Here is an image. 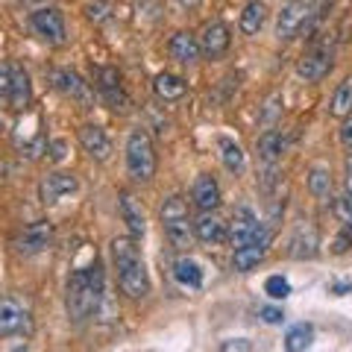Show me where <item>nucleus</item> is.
<instances>
[{
	"mask_svg": "<svg viewBox=\"0 0 352 352\" xmlns=\"http://www.w3.org/2000/svg\"><path fill=\"white\" fill-rule=\"evenodd\" d=\"M103 291H106V273L97 256L85 267H74L68 276V288H65V305H68L71 320L82 323L88 317H94L103 302Z\"/></svg>",
	"mask_w": 352,
	"mask_h": 352,
	"instance_id": "obj_1",
	"label": "nucleus"
},
{
	"mask_svg": "<svg viewBox=\"0 0 352 352\" xmlns=\"http://www.w3.org/2000/svg\"><path fill=\"white\" fill-rule=\"evenodd\" d=\"M112 258L118 267V285L129 300H144L150 294V273L141 258L138 241L132 235H120L112 241Z\"/></svg>",
	"mask_w": 352,
	"mask_h": 352,
	"instance_id": "obj_2",
	"label": "nucleus"
},
{
	"mask_svg": "<svg viewBox=\"0 0 352 352\" xmlns=\"http://www.w3.org/2000/svg\"><path fill=\"white\" fill-rule=\"evenodd\" d=\"M323 18V0H288L276 18V38L291 41L296 36H305L317 27Z\"/></svg>",
	"mask_w": 352,
	"mask_h": 352,
	"instance_id": "obj_3",
	"label": "nucleus"
},
{
	"mask_svg": "<svg viewBox=\"0 0 352 352\" xmlns=\"http://www.w3.org/2000/svg\"><path fill=\"white\" fill-rule=\"evenodd\" d=\"M162 229H164V238L170 241L173 250L179 252H188L194 244V220L188 217V206H185L182 197H168L162 203Z\"/></svg>",
	"mask_w": 352,
	"mask_h": 352,
	"instance_id": "obj_4",
	"label": "nucleus"
},
{
	"mask_svg": "<svg viewBox=\"0 0 352 352\" xmlns=\"http://www.w3.org/2000/svg\"><path fill=\"white\" fill-rule=\"evenodd\" d=\"M126 173L132 182H150L156 176L159 159H156V147H153V138L147 135L144 129H132L126 138Z\"/></svg>",
	"mask_w": 352,
	"mask_h": 352,
	"instance_id": "obj_5",
	"label": "nucleus"
},
{
	"mask_svg": "<svg viewBox=\"0 0 352 352\" xmlns=\"http://www.w3.org/2000/svg\"><path fill=\"white\" fill-rule=\"evenodd\" d=\"M226 238L232 247H244V244H252V241H261V244H270V232L258 223V217L252 208L247 206H238L235 214H232V223L226 229Z\"/></svg>",
	"mask_w": 352,
	"mask_h": 352,
	"instance_id": "obj_6",
	"label": "nucleus"
},
{
	"mask_svg": "<svg viewBox=\"0 0 352 352\" xmlns=\"http://www.w3.org/2000/svg\"><path fill=\"white\" fill-rule=\"evenodd\" d=\"M30 27L41 41H47L50 47H62V44L68 41L65 15L56 6H41V9H36V12H30Z\"/></svg>",
	"mask_w": 352,
	"mask_h": 352,
	"instance_id": "obj_7",
	"label": "nucleus"
},
{
	"mask_svg": "<svg viewBox=\"0 0 352 352\" xmlns=\"http://www.w3.org/2000/svg\"><path fill=\"white\" fill-rule=\"evenodd\" d=\"M50 244H53V223L50 220H36V223L24 226L12 241L15 252L18 256H24V258L38 256V252H44Z\"/></svg>",
	"mask_w": 352,
	"mask_h": 352,
	"instance_id": "obj_8",
	"label": "nucleus"
},
{
	"mask_svg": "<svg viewBox=\"0 0 352 352\" xmlns=\"http://www.w3.org/2000/svg\"><path fill=\"white\" fill-rule=\"evenodd\" d=\"M97 91H100L103 100L112 106L115 112H120V115H126L132 109V100H129L124 82H120L118 68H109V65H106V68L97 71Z\"/></svg>",
	"mask_w": 352,
	"mask_h": 352,
	"instance_id": "obj_9",
	"label": "nucleus"
},
{
	"mask_svg": "<svg viewBox=\"0 0 352 352\" xmlns=\"http://www.w3.org/2000/svg\"><path fill=\"white\" fill-rule=\"evenodd\" d=\"M76 191H80V179H76L74 173H65V170L47 173L38 182V197H41L44 206H56L65 200V197H71Z\"/></svg>",
	"mask_w": 352,
	"mask_h": 352,
	"instance_id": "obj_10",
	"label": "nucleus"
},
{
	"mask_svg": "<svg viewBox=\"0 0 352 352\" xmlns=\"http://www.w3.org/2000/svg\"><path fill=\"white\" fill-rule=\"evenodd\" d=\"M332 68H335L332 47H314L296 62V74H300L305 82H320L323 76L332 74Z\"/></svg>",
	"mask_w": 352,
	"mask_h": 352,
	"instance_id": "obj_11",
	"label": "nucleus"
},
{
	"mask_svg": "<svg viewBox=\"0 0 352 352\" xmlns=\"http://www.w3.org/2000/svg\"><path fill=\"white\" fill-rule=\"evenodd\" d=\"M53 85H56L65 97H71L74 103H80L82 109H91V103H94V91H91V85H88L76 71H71V68L53 71Z\"/></svg>",
	"mask_w": 352,
	"mask_h": 352,
	"instance_id": "obj_12",
	"label": "nucleus"
},
{
	"mask_svg": "<svg viewBox=\"0 0 352 352\" xmlns=\"http://www.w3.org/2000/svg\"><path fill=\"white\" fill-rule=\"evenodd\" d=\"M197 41H200V53L206 59H220L232 44V36H229V27L223 21H208Z\"/></svg>",
	"mask_w": 352,
	"mask_h": 352,
	"instance_id": "obj_13",
	"label": "nucleus"
},
{
	"mask_svg": "<svg viewBox=\"0 0 352 352\" xmlns=\"http://www.w3.org/2000/svg\"><path fill=\"white\" fill-rule=\"evenodd\" d=\"M76 135H80V147L85 150L88 159H94V162H109L112 159V141H109L103 126L85 124V126H80Z\"/></svg>",
	"mask_w": 352,
	"mask_h": 352,
	"instance_id": "obj_14",
	"label": "nucleus"
},
{
	"mask_svg": "<svg viewBox=\"0 0 352 352\" xmlns=\"http://www.w3.org/2000/svg\"><path fill=\"white\" fill-rule=\"evenodd\" d=\"M118 212H120V220L126 223L129 235L135 238V241L147 235V217H144V208H141V203H138L129 191H120V194H118Z\"/></svg>",
	"mask_w": 352,
	"mask_h": 352,
	"instance_id": "obj_15",
	"label": "nucleus"
},
{
	"mask_svg": "<svg viewBox=\"0 0 352 352\" xmlns=\"http://www.w3.org/2000/svg\"><path fill=\"white\" fill-rule=\"evenodd\" d=\"M320 252V238H317V229L311 223H300L294 229V235L288 241V256L296 261H305V258H317Z\"/></svg>",
	"mask_w": 352,
	"mask_h": 352,
	"instance_id": "obj_16",
	"label": "nucleus"
},
{
	"mask_svg": "<svg viewBox=\"0 0 352 352\" xmlns=\"http://www.w3.org/2000/svg\"><path fill=\"white\" fill-rule=\"evenodd\" d=\"M27 323H30L27 308L18 300H12V296H3L0 300V338H12L18 332H24Z\"/></svg>",
	"mask_w": 352,
	"mask_h": 352,
	"instance_id": "obj_17",
	"label": "nucleus"
},
{
	"mask_svg": "<svg viewBox=\"0 0 352 352\" xmlns=\"http://www.w3.org/2000/svg\"><path fill=\"white\" fill-rule=\"evenodd\" d=\"M191 200L200 212H217L220 206V185L212 173H200L191 185Z\"/></svg>",
	"mask_w": 352,
	"mask_h": 352,
	"instance_id": "obj_18",
	"label": "nucleus"
},
{
	"mask_svg": "<svg viewBox=\"0 0 352 352\" xmlns=\"http://www.w3.org/2000/svg\"><path fill=\"white\" fill-rule=\"evenodd\" d=\"M256 147H258V159L267 164V168H276V164L282 162V156H285V150H288V138H285L279 129L270 126L258 135Z\"/></svg>",
	"mask_w": 352,
	"mask_h": 352,
	"instance_id": "obj_19",
	"label": "nucleus"
},
{
	"mask_svg": "<svg viewBox=\"0 0 352 352\" xmlns=\"http://www.w3.org/2000/svg\"><path fill=\"white\" fill-rule=\"evenodd\" d=\"M9 109L12 112H27L32 103V82L30 74L21 68V65H12V82H9Z\"/></svg>",
	"mask_w": 352,
	"mask_h": 352,
	"instance_id": "obj_20",
	"label": "nucleus"
},
{
	"mask_svg": "<svg viewBox=\"0 0 352 352\" xmlns=\"http://www.w3.org/2000/svg\"><path fill=\"white\" fill-rule=\"evenodd\" d=\"M168 53H170V59H176L179 65H194L197 59L203 56V53H200V41H197V36H194V32H188V30L173 32L170 41H168Z\"/></svg>",
	"mask_w": 352,
	"mask_h": 352,
	"instance_id": "obj_21",
	"label": "nucleus"
},
{
	"mask_svg": "<svg viewBox=\"0 0 352 352\" xmlns=\"http://www.w3.org/2000/svg\"><path fill=\"white\" fill-rule=\"evenodd\" d=\"M194 238L203 244H223L226 241V223L214 212H203L194 220Z\"/></svg>",
	"mask_w": 352,
	"mask_h": 352,
	"instance_id": "obj_22",
	"label": "nucleus"
},
{
	"mask_svg": "<svg viewBox=\"0 0 352 352\" xmlns=\"http://www.w3.org/2000/svg\"><path fill=\"white\" fill-rule=\"evenodd\" d=\"M305 185H308V194H311L314 200H320V203L332 200L335 182H332V170H329L326 164H311V168H308V176H305Z\"/></svg>",
	"mask_w": 352,
	"mask_h": 352,
	"instance_id": "obj_23",
	"label": "nucleus"
},
{
	"mask_svg": "<svg viewBox=\"0 0 352 352\" xmlns=\"http://www.w3.org/2000/svg\"><path fill=\"white\" fill-rule=\"evenodd\" d=\"M267 247H270V244H261V241H252V244L235 247V252H232V267H235L238 273L256 270L258 264L264 261V256H267Z\"/></svg>",
	"mask_w": 352,
	"mask_h": 352,
	"instance_id": "obj_24",
	"label": "nucleus"
},
{
	"mask_svg": "<svg viewBox=\"0 0 352 352\" xmlns=\"http://www.w3.org/2000/svg\"><path fill=\"white\" fill-rule=\"evenodd\" d=\"M153 91H156L159 100L173 103V100H182V97L188 94V82H185L182 76L164 71V74H159L156 80H153Z\"/></svg>",
	"mask_w": 352,
	"mask_h": 352,
	"instance_id": "obj_25",
	"label": "nucleus"
},
{
	"mask_svg": "<svg viewBox=\"0 0 352 352\" xmlns=\"http://www.w3.org/2000/svg\"><path fill=\"white\" fill-rule=\"evenodd\" d=\"M241 32L244 36H258L267 24V6H264V0H250L244 6V12H241Z\"/></svg>",
	"mask_w": 352,
	"mask_h": 352,
	"instance_id": "obj_26",
	"label": "nucleus"
},
{
	"mask_svg": "<svg viewBox=\"0 0 352 352\" xmlns=\"http://www.w3.org/2000/svg\"><path fill=\"white\" fill-rule=\"evenodd\" d=\"M173 279L179 282L182 288L197 291V288H203V267H200V264H197L194 258L182 256V258L173 261Z\"/></svg>",
	"mask_w": 352,
	"mask_h": 352,
	"instance_id": "obj_27",
	"label": "nucleus"
},
{
	"mask_svg": "<svg viewBox=\"0 0 352 352\" xmlns=\"http://www.w3.org/2000/svg\"><path fill=\"white\" fill-rule=\"evenodd\" d=\"M220 162L229 173L241 176L247 170V153L241 150V144H235L232 138H220Z\"/></svg>",
	"mask_w": 352,
	"mask_h": 352,
	"instance_id": "obj_28",
	"label": "nucleus"
},
{
	"mask_svg": "<svg viewBox=\"0 0 352 352\" xmlns=\"http://www.w3.org/2000/svg\"><path fill=\"white\" fill-rule=\"evenodd\" d=\"M329 115L340 118V120L346 115H352V76H346V80L335 88L332 100H329Z\"/></svg>",
	"mask_w": 352,
	"mask_h": 352,
	"instance_id": "obj_29",
	"label": "nucleus"
},
{
	"mask_svg": "<svg viewBox=\"0 0 352 352\" xmlns=\"http://www.w3.org/2000/svg\"><path fill=\"white\" fill-rule=\"evenodd\" d=\"M311 340H314V326H308V323H296L288 329V335H285V349L288 352H302L311 346Z\"/></svg>",
	"mask_w": 352,
	"mask_h": 352,
	"instance_id": "obj_30",
	"label": "nucleus"
},
{
	"mask_svg": "<svg viewBox=\"0 0 352 352\" xmlns=\"http://www.w3.org/2000/svg\"><path fill=\"white\" fill-rule=\"evenodd\" d=\"M264 294L270 296V300H288L291 296V282L285 276H270L264 282Z\"/></svg>",
	"mask_w": 352,
	"mask_h": 352,
	"instance_id": "obj_31",
	"label": "nucleus"
},
{
	"mask_svg": "<svg viewBox=\"0 0 352 352\" xmlns=\"http://www.w3.org/2000/svg\"><path fill=\"white\" fill-rule=\"evenodd\" d=\"M279 115H282V97H279V94H273L270 100L264 103V112H261V118H258V120H261V126H267V129H270V126H276V118H279Z\"/></svg>",
	"mask_w": 352,
	"mask_h": 352,
	"instance_id": "obj_32",
	"label": "nucleus"
},
{
	"mask_svg": "<svg viewBox=\"0 0 352 352\" xmlns=\"http://www.w3.org/2000/svg\"><path fill=\"white\" fill-rule=\"evenodd\" d=\"M335 214H338L340 223H344L346 232H352V197L349 194H344V197H338L335 200Z\"/></svg>",
	"mask_w": 352,
	"mask_h": 352,
	"instance_id": "obj_33",
	"label": "nucleus"
},
{
	"mask_svg": "<svg viewBox=\"0 0 352 352\" xmlns=\"http://www.w3.org/2000/svg\"><path fill=\"white\" fill-rule=\"evenodd\" d=\"M109 6L106 0H94V3H88L85 6V18L91 21V24H103V21H109Z\"/></svg>",
	"mask_w": 352,
	"mask_h": 352,
	"instance_id": "obj_34",
	"label": "nucleus"
},
{
	"mask_svg": "<svg viewBox=\"0 0 352 352\" xmlns=\"http://www.w3.org/2000/svg\"><path fill=\"white\" fill-rule=\"evenodd\" d=\"M9 82H12V65L0 62V103L9 100Z\"/></svg>",
	"mask_w": 352,
	"mask_h": 352,
	"instance_id": "obj_35",
	"label": "nucleus"
},
{
	"mask_svg": "<svg viewBox=\"0 0 352 352\" xmlns=\"http://www.w3.org/2000/svg\"><path fill=\"white\" fill-rule=\"evenodd\" d=\"M258 314H261V320L270 323V326H279L285 320V311H282V308H276V305H261Z\"/></svg>",
	"mask_w": 352,
	"mask_h": 352,
	"instance_id": "obj_36",
	"label": "nucleus"
},
{
	"mask_svg": "<svg viewBox=\"0 0 352 352\" xmlns=\"http://www.w3.org/2000/svg\"><path fill=\"white\" fill-rule=\"evenodd\" d=\"M349 247H352V232L340 229L338 238H335V244H332V252H335V256H344V252H349Z\"/></svg>",
	"mask_w": 352,
	"mask_h": 352,
	"instance_id": "obj_37",
	"label": "nucleus"
},
{
	"mask_svg": "<svg viewBox=\"0 0 352 352\" xmlns=\"http://www.w3.org/2000/svg\"><path fill=\"white\" fill-rule=\"evenodd\" d=\"M338 135H340V144H344V147L352 153V115L344 118V124H340V132H338Z\"/></svg>",
	"mask_w": 352,
	"mask_h": 352,
	"instance_id": "obj_38",
	"label": "nucleus"
},
{
	"mask_svg": "<svg viewBox=\"0 0 352 352\" xmlns=\"http://www.w3.org/2000/svg\"><path fill=\"white\" fill-rule=\"evenodd\" d=\"M220 349H223V352H232V349H244V352H250L252 344H250V340H244V338H238V340H223V344H220Z\"/></svg>",
	"mask_w": 352,
	"mask_h": 352,
	"instance_id": "obj_39",
	"label": "nucleus"
},
{
	"mask_svg": "<svg viewBox=\"0 0 352 352\" xmlns=\"http://www.w3.org/2000/svg\"><path fill=\"white\" fill-rule=\"evenodd\" d=\"M47 153H50V159L53 162H62L65 159V141H47Z\"/></svg>",
	"mask_w": 352,
	"mask_h": 352,
	"instance_id": "obj_40",
	"label": "nucleus"
},
{
	"mask_svg": "<svg viewBox=\"0 0 352 352\" xmlns=\"http://www.w3.org/2000/svg\"><path fill=\"white\" fill-rule=\"evenodd\" d=\"M344 188H346V194L352 197V153H349L346 162H344Z\"/></svg>",
	"mask_w": 352,
	"mask_h": 352,
	"instance_id": "obj_41",
	"label": "nucleus"
},
{
	"mask_svg": "<svg viewBox=\"0 0 352 352\" xmlns=\"http://www.w3.org/2000/svg\"><path fill=\"white\" fill-rule=\"evenodd\" d=\"M332 291H335L338 296H344V294H349V291H352V285H332Z\"/></svg>",
	"mask_w": 352,
	"mask_h": 352,
	"instance_id": "obj_42",
	"label": "nucleus"
},
{
	"mask_svg": "<svg viewBox=\"0 0 352 352\" xmlns=\"http://www.w3.org/2000/svg\"><path fill=\"white\" fill-rule=\"evenodd\" d=\"M179 6L182 9H194V6H200V0H179Z\"/></svg>",
	"mask_w": 352,
	"mask_h": 352,
	"instance_id": "obj_43",
	"label": "nucleus"
},
{
	"mask_svg": "<svg viewBox=\"0 0 352 352\" xmlns=\"http://www.w3.org/2000/svg\"><path fill=\"white\" fill-rule=\"evenodd\" d=\"M0 132H3V118H0Z\"/></svg>",
	"mask_w": 352,
	"mask_h": 352,
	"instance_id": "obj_44",
	"label": "nucleus"
}]
</instances>
